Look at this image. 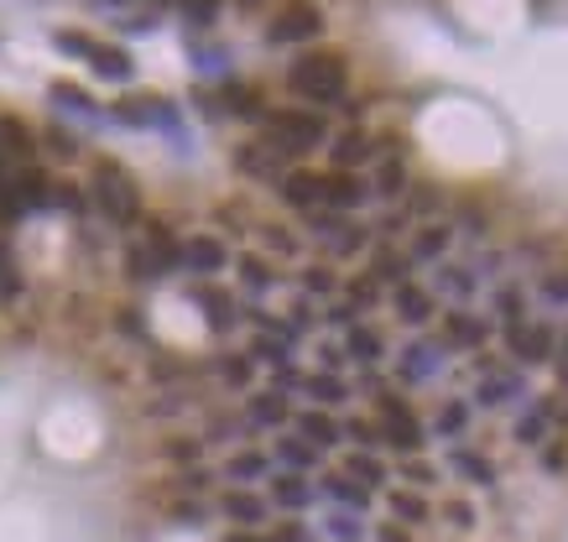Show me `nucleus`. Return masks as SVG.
<instances>
[{
    "label": "nucleus",
    "instance_id": "f8f14e48",
    "mask_svg": "<svg viewBox=\"0 0 568 542\" xmlns=\"http://www.w3.org/2000/svg\"><path fill=\"white\" fill-rule=\"evenodd\" d=\"M371 157V142L365 136H339L334 142V172H350L355 162H365Z\"/></svg>",
    "mask_w": 568,
    "mask_h": 542
},
{
    "label": "nucleus",
    "instance_id": "6ab92c4d",
    "mask_svg": "<svg viewBox=\"0 0 568 542\" xmlns=\"http://www.w3.org/2000/svg\"><path fill=\"white\" fill-rule=\"evenodd\" d=\"M449 334L464 339V345H474V339H485V324H474L470 313H449Z\"/></svg>",
    "mask_w": 568,
    "mask_h": 542
},
{
    "label": "nucleus",
    "instance_id": "4468645a",
    "mask_svg": "<svg viewBox=\"0 0 568 542\" xmlns=\"http://www.w3.org/2000/svg\"><path fill=\"white\" fill-rule=\"evenodd\" d=\"M298 427H303V438H313L318 448H329V444H339V427L324 418V412H303L298 418Z\"/></svg>",
    "mask_w": 568,
    "mask_h": 542
},
{
    "label": "nucleus",
    "instance_id": "a211bd4d",
    "mask_svg": "<svg viewBox=\"0 0 568 542\" xmlns=\"http://www.w3.org/2000/svg\"><path fill=\"white\" fill-rule=\"evenodd\" d=\"M157 110H162V99H120V120H157Z\"/></svg>",
    "mask_w": 568,
    "mask_h": 542
},
{
    "label": "nucleus",
    "instance_id": "f257e3e1",
    "mask_svg": "<svg viewBox=\"0 0 568 542\" xmlns=\"http://www.w3.org/2000/svg\"><path fill=\"white\" fill-rule=\"evenodd\" d=\"M287 84L303 99H313V105H329V99L345 95V58L339 52H309V58L292 63Z\"/></svg>",
    "mask_w": 568,
    "mask_h": 542
},
{
    "label": "nucleus",
    "instance_id": "20e7f679",
    "mask_svg": "<svg viewBox=\"0 0 568 542\" xmlns=\"http://www.w3.org/2000/svg\"><path fill=\"white\" fill-rule=\"evenodd\" d=\"M318 26H324L318 5H313V0H292V5H282V11L271 16L266 37H271V43H309V37H318Z\"/></svg>",
    "mask_w": 568,
    "mask_h": 542
},
{
    "label": "nucleus",
    "instance_id": "a878e982",
    "mask_svg": "<svg viewBox=\"0 0 568 542\" xmlns=\"http://www.w3.org/2000/svg\"><path fill=\"white\" fill-rule=\"evenodd\" d=\"M303 287H309V292H329L334 272H329V266H309V272H303Z\"/></svg>",
    "mask_w": 568,
    "mask_h": 542
},
{
    "label": "nucleus",
    "instance_id": "37998d69",
    "mask_svg": "<svg viewBox=\"0 0 568 542\" xmlns=\"http://www.w3.org/2000/svg\"><path fill=\"white\" fill-rule=\"evenodd\" d=\"M230 542H256V538H230Z\"/></svg>",
    "mask_w": 568,
    "mask_h": 542
},
{
    "label": "nucleus",
    "instance_id": "f3484780",
    "mask_svg": "<svg viewBox=\"0 0 568 542\" xmlns=\"http://www.w3.org/2000/svg\"><path fill=\"white\" fill-rule=\"evenodd\" d=\"M251 418H256V423H282V418H287L282 397H277V392H261V397L251 401Z\"/></svg>",
    "mask_w": 568,
    "mask_h": 542
},
{
    "label": "nucleus",
    "instance_id": "473e14b6",
    "mask_svg": "<svg viewBox=\"0 0 568 542\" xmlns=\"http://www.w3.org/2000/svg\"><path fill=\"white\" fill-rule=\"evenodd\" d=\"M376 277H380V282H397V277H402V261H397V256H376Z\"/></svg>",
    "mask_w": 568,
    "mask_h": 542
},
{
    "label": "nucleus",
    "instance_id": "c85d7f7f",
    "mask_svg": "<svg viewBox=\"0 0 568 542\" xmlns=\"http://www.w3.org/2000/svg\"><path fill=\"white\" fill-rule=\"evenodd\" d=\"M219 371H225V381H230V386H245V381H251V365H245L240 354H230V360H225Z\"/></svg>",
    "mask_w": 568,
    "mask_h": 542
},
{
    "label": "nucleus",
    "instance_id": "9b49d317",
    "mask_svg": "<svg viewBox=\"0 0 568 542\" xmlns=\"http://www.w3.org/2000/svg\"><path fill=\"white\" fill-rule=\"evenodd\" d=\"M397 308H402L407 324H427V318H433V303H427V298H423V292H418L412 282L397 287Z\"/></svg>",
    "mask_w": 568,
    "mask_h": 542
},
{
    "label": "nucleus",
    "instance_id": "f03ea898",
    "mask_svg": "<svg viewBox=\"0 0 568 542\" xmlns=\"http://www.w3.org/2000/svg\"><path fill=\"white\" fill-rule=\"evenodd\" d=\"M95 204L116 225H131L136 214H142V198H136V183H131V172L120 162H99L95 167Z\"/></svg>",
    "mask_w": 568,
    "mask_h": 542
},
{
    "label": "nucleus",
    "instance_id": "4c0bfd02",
    "mask_svg": "<svg viewBox=\"0 0 568 542\" xmlns=\"http://www.w3.org/2000/svg\"><path fill=\"white\" fill-rule=\"evenodd\" d=\"M313 392H318V397H345V386H339V381H329V376H318V381H313Z\"/></svg>",
    "mask_w": 568,
    "mask_h": 542
},
{
    "label": "nucleus",
    "instance_id": "72a5a7b5",
    "mask_svg": "<svg viewBox=\"0 0 568 542\" xmlns=\"http://www.w3.org/2000/svg\"><path fill=\"white\" fill-rule=\"evenodd\" d=\"M329 491H334V495H345V501H355V506H365V491H355V485H350V480H339V474L329 480Z\"/></svg>",
    "mask_w": 568,
    "mask_h": 542
},
{
    "label": "nucleus",
    "instance_id": "b1692460",
    "mask_svg": "<svg viewBox=\"0 0 568 542\" xmlns=\"http://www.w3.org/2000/svg\"><path fill=\"white\" fill-rule=\"evenodd\" d=\"M391 511H397V517H407V521H423L427 517V506L418 501V495H391Z\"/></svg>",
    "mask_w": 568,
    "mask_h": 542
},
{
    "label": "nucleus",
    "instance_id": "e433bc0d",
    "mask_svg": "<svg viewBox=\"0 0 568 542\" xmlns=\"http://www.w3.org/2000/svg\"><path fill=\"white\" fill-rule=\"evenodd\" d=\"M52 99H69V105H89V95H78L73 84H58V89H52ZM89 110H95V105H89Z\"/></svg>",
    "mask_w": 568,
    "mask_h": 542
},
{
    "label": "nucleus",
    "instance_id": "ea45409f",
    "mask_svg": "<svg viewBox=\"0 0 568 542\" xmlns=\"http://www.w3.org/2000/svg\"><path fill=\"white\" fill-rule=\"evenodd\" d=\"M380 542H412L407 532H397V527H380Z\"/></svg>",
    "mask_w": 568,
    "mask_h": 542
},
{
    "label": "nucleus",
    "instance_id": "6e6552de",
    "mask_svg": "<svg viewBox=\"0 0 568 542\" xmlns=\"http://www.w3.org/2000/svg\"><path fill=\"white\" fill-rule=\"evenodd\" d=\"M0 152H5V157H16V162H32V152H37L32 131H26L16 116H0Z\"/></svg>",
    "mask_w": 568,
    "mask_h": 542
},
{
    "label": "nucleus",
    "instance_id": "a19ab883",
    "mask_svg": "<svg viewBox=\"0 0 568 542\" xmlns=\"http://www.w3.org/2000/svg\"><path fill=\"white\" fill-rule=\"evenodd\" d=\"M558 365H564V381H568V339H564V360H558Z\"/></svg>",
    "mask_w": 568,
    "mask_h": 542
},
{
    "label": "nucleus",
    "instance_id": "4be33fe9",
    "mask_svg": "<svg viewBox=\"0 0 568 542\" xmlns=\"http://www.w3.org/2000/svg\"><path fill=\"white\" fill-rule=\"evenodd\" d=\"M183 11H189L193 26H209L219 16V0H183Z\"/></svg>",
    "mask_w": 568,
    "mask_h": 542
},
{
    "label": "nucleus",
    "instance_id": "2f4dec72",
    "mask_svg": "<svg viewBox=\"0 0 568 542\" xmlns=\"http://www.w3.org/2000/svg\"><path fill=\"white\" fill-rule=\"evenodd\" d=\"M350 350H355V354H365V360H376V350H380V345H376V334L355 329V334H350Z\"/></svg>",
    "mask_w": 568,
    "mask_h": 542
},
{
    "label": "nucleus",
    "instance_id": "dca6fc26",
    "mask_svg": "<svg viewBox=\"0 0 568 542\" xmlns=\"http://www.w3.org/2000/svg\"><path fill=\"white\" fill-rule=\"evenodd\" d=\"M89 63H95L105 79H125V73H131V58L120 48H89Z\"/></svg>",
    "mask_w": 568,
    "mask_h": 542
},
{
    "label": "nucleus",
    "instance_id": "c9c22d12",
    "mask_svg": "<svg viewBox=\"0 0 568 542\" xmlns=\"http://www.w3.org/2000/svg\"><path fill=\"white\" fill-rule=\"evenodd\" d=\"M350 470H355L360 480H380V465H376V459H350Z\"/></svg>",
    "mask_w": 568,
    "mask_h": 542
},
{
    "label": "nucleus",
    "instance_id": "412c9836",
    "mask_svg": "<svg viewBox=\"0 0 568 542\" xmlns=\"http://www.w3.org/2000/svg\"><path fill=\"white\" fill-rule=\"evenodd\" d=\"M402 183H407V172H402V162H386L380 167V198H397V193H402Z\"/></svg>",
    "mask_w": 568,
    "mask_h": 542
},
{
    "label": "nucleus",
    "instance_id": "c03bdc74",
    "mask_svg": "<svg viewBox=\"0 0 568 542\" xmlns=\"http://www.w3.org/2000/svg\"><path fill=\"white\" fill-rule=\"evenodd\" d=\"M110 5H120V0H110Z\"/></svg>",
    "mask_w": 568,
    "mask_h": 542
},
{
    "label": "nucleus",
    "instance_id": "9d476101",
    "mask_svg": "<svg viewBox=\"0 0 568 542\" xmlns=\"http://www.w3.org/2000/svg\"><path fill=\"white\" fill-rule=\"evenodd\" d=\"M11 193H16V204H22V209H32V204H48V178H43V172H37V167H22V172H16V183H11Z\"/></svg>",
    "mask_w": 568,
    "mask_h": 542
},
{
    "label": "nucleus",
    "instance_id": "393cba45",
    "mask_svg": "<svg viewBox=\"0 0 568 542\" xmlns=\"http://www.w3.org/2000/svg\"><path fill=\"white\" fill-rule=\"evenodd\" d=\"M225 99L235 105V116H261V95H251V89H240V84H235V89H230Z\"/></svg>",
    "mask_w": 568,
    "mask_h": 542
},
{
    "label": "nucleus",
    "instance_id": "0eeeda50",
    "mask_svg": "<svg viewBox=\"0 0 568 542\" xmlns=\"http://www.w3.org/2000/svg\"><path fill=\"white\" fill-rule=\"evenodd\" d=\"M183 261H189L193 272H204V277H214V272H219V266H225V245H219V240L214 236H193L189 245H183Z\"/></svg>",
    "mask_w": 568,
    "mask_h": 542
},
{
    "label": "nucleus",
    "instance_id": "ddd939ff",
    "mask_svg": "<svg viewBox=\"0 0 568 542\" xmlns=\"http://www.w3.org/2000/svg\"><path fill=\"white\" fill-rule=\"evenodd\" d=\"M198 303H204V313H209L214 329H230V324H235V308H230V298H225V292H214V287H198Z\"/></svg>",
    "mask_w": 568,
    "mask_h": 542
},
{
    "label": "nucleus",
    "instance_id": "aec40b11",
    "mask_svg": "<svg viewBox=\"0 0 568 542\" xmlns=\"http://www.w3.org/2000/svg\"><path fill=\"white\" fill-rule=\"evenodd\" d=\"M240 277H245L251 287H271V282H277V277H271V266H266L261 256H245V261H240Z\"/></svg>",
    "mask_w": 568,
    "mask_h": 542
},
{
    "label": "nucleus",
    "instance_id": "2eb2a0df",
    "mask_svg": "<svg viewBox=\"0 0 568 542\" xmlns=\"http://www.w3.org/2000/svg\"><path fill=\"white\" fill-rule=\"evenodd\" d=\"M225 517L235 521H266V501H256V495H225Z\"/></svg>",
    "mask_w": 568,
    "mask_h": 542
},
{
    "label": "nucleus",
    "instance_id": "5701e85b",
    "mask_svg": "<svg viewBox=\"0 0 568 542\" xmlns=\"http://www.w3.org/2000/svg\"><path fill=\"white\" fill-rule=\"evenodd\" d=\"M277 501H282V506H303V501H309V491H303V480H292V474H282V480H277Z\"/></svg>",
    "mask_w": 568,
    "mask_h": 542
},
{
    "label": "nucleus",
    "instance_id": "7c9ffc66",
    "mask_svg": "<svg viewBox=\"0 0 568 542\" xmlns=\"http://www.w3.org/2000/svg\"><path fill=\"white\" fill-rule=\"evenodd\" d=\"M167 459H198V438H167Z\"/></svg>",
    "mask_w": 568,
    "mask_h": 542
},
{
    "label": "nucleus",
    "instance_id": "7ed1b4c3",
    "mask_svg": "<svg viewBox=\"0 0 568 542\" xmlns=\"http://www.w3.org/2000/svg\"><path fill=\"white\" fill-rule=\"evenodd\" d=\"M266 131H271L277 152H287V157L313 152V146L324 142V120L313 116V110H277V116L266 120Z\"/></svg>",
    "mask_w": 568,
    "mask_h": 542
},
{
    "label": "nucleus",
    "instance_id": "58836bf2",
    "mask_svg": "<svg viewBox=\"0 0 568 542\" xmlns=\"http://www.w3.org/2000/svg\"><path fill=\"white\" fill-rule=\"evenodd\" d=\"M266 245H277V251H292V240H287V230H266Z\"/></svg>",
    "mask_w": 568,
    "mask_h": 542
},
{
    "label": "nucleus",
    "instance_id": "39448f33",
    "mask_svg": "<svg viewBox=\"0 0 568 542\" xmlns=\"http://www.w3.org/2000/svg\"><path fill=\"white\" fill-rule=\"evenodd\" d=\"M380 423H386V438L402 448V454H412V448L423 444V433H418V423H412V412H407L397 397H380Z\"/></svg>",
    "mask_w": 568,
    "mask_h": 542
},
{
    "label": "nucleus",
    "instance_id": "423d86ee",
    "mask_svg": "<svg viewBox=\"0 0 568 542\" xmlns=\"http://www.w3.org/2000/svg\"><path fill=\"white\" fill-rule=\"evenodd\" d=\"M282 198L292 209H313V204H324V178H318V172H287Z\"/></svg>",
    "mask_w": 568,
    "mask_h": 542
},
{
    "label": "nucleus",
    "instance_id": "c756f323",
    "mask_svg": "<svg viewBox=\"0 0 568 542\" xmlns=\"http://www.w3.org/2000/svg\"><path fill=\"white\" fill-rule=\"evenodd\" d=\"M266 470V459H261V454H240L235 465H230V474H240V480H251V474H261Z\"/></svg>",
    "mask_w": 568,
    "mask_h": 542
},
{
    "label": "nucleus",
    "instance_id": "f704fd0d",
    "mask_svg": "<svg viewBox=\"0 0 568 542\" xmlns=\"http://www.w3.org/2000/svg\"><path fill=\"white\" fill-rule=\"evenodd\" d=\"M282 454H287V459H292V465H313V454H309V448H303V444H298V438H287V444H282Z\"/></svg>",
    "mask_w": 568,
    "mask_h": 542
},
{
    "label": "nucleus",
    "instance_id": "79ce46f5",
    "mask_svg": "<svg viewBox=\"0 0 568 542\" xmlns=\"http://www.w3.org/2000/svg\"><path fill=\"white\" fill-rule=\"evenodd\" d=\"M240 5H266V0H240Z\"/></svg>",
    "mask_w": 568,
    "mask_h": 542
},
{
    "label": "nucleus",
    "instance_id": "bb28decb",
    "mask_svg": "<svg viewBox=\"0 0 568 542\" xmlns=\"http://www.w3.org/2000/svg\"><path fill=\"white\" fill-rule=\"evenodd\" d=\"M449 245V230H423V240H418V256H438Z\"/></svg>",
    "mask_w": 568,
    "mask_h": 542
},
{
    "label": "nucleus",
    "instance_id": "1a4fd4ad",
    "mask_svg": "<svg viewBox=\"0 0 568 542\" xmlns=\"http://www.w3.org/2000/svg\"><path fill=\"white\" fill-rule=\"evenodd\" d=\"M365 193H371V189L360 183L355 172H329V178H324V198H329V204H339V209H355Z\"/></svg>",
    "mask_w": 568,
    "mask_h": 542
},
{
    "label": "nucleus",
    "instance_id": "cd10ccee",
    "mask_svg": "<svg viewBox=\"0 0 568 542\" xmlns=\"http://www.w3.org/2000/svg\"><path fill=\"white\" fill-rule=\"evenodd\" d=\"M459 470H464V474H474V480H485V485L496 480V470H491L485 459H474V454H459Z\"/></svg>",
    "mask_w": 568,
    "mask_h": 542
}]
</instances>
